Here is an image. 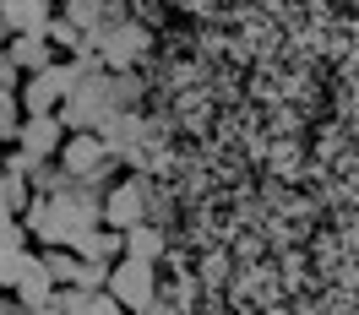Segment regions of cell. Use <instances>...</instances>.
Here are the masks:
<instances>
[{
	"label": "cell",
	"mask_w": 359,
	"mask_h": 315,
	"mask_svg": "<svg viewBox=\"0 0 359 315\" xmlns=\"http://www.w3.org/2000/svg\"><path fill=\"white\" fill-rule=\"evenodd\" d=\"M109 114H114V104H109V71H88V76L71 88V98L60 104V125H66L71 136H82V131H98Z\"/></svg>",
	"instance_id": "cell-1"
},
{
	"label": "cell",
	"mask_w": 359,
	"mask_h": 315,
	"mask_svg": "<svg viewBox=\"0 0 359 315\" xmlns=\"http://www.w3.org/2000/svg\"><path fill=\"white\" fill-rule=\"evenodd\" d=\"M153 185H147V174H131V180H114L109 190H104V223L114 228V234H131V228L153 223Z\"/></svg>",
	"instance_id": "cell-2"
},
{
	"label": "cell",
	"mask_w": 359,
	"mask_h": 315,
	"mask_svg": "<svg viewBox=\"0 0 359 315\" xmlns=\"http://www.w3.org/2000/svg\"><path fill=\"white\" fill-rule=\"evenodd\" d=\"M55 163L66 169V180H71V185H93V190H98V185L114 174V153L104 147V136H98V131L71 136V141H66V153L55 158Z\"/></svg>",
	"instance_id": "cell-3"
},
{
	"label": "cell",
	"mask_w": 359,
	"mask_h": 315,
	"mask_svg": "<svg viewBox=\"0 0 359 315\" xmlns=\"http://www.w3.org/2000/svg\"><path fill=\"white\" fill-rule=\"evenodd\" d=\"M109 293L126 315H142L158 304V267H142V261H120L109 272Z\"/></svg>",
	"instance_id": "cell-4"
},
{
	"label": "cell",
	"mask_w": 359,
	"mask_h": 315,
	"mask_svg": "<svg viewBox=\"0 0 359 315\" xmlns=\"http://www.w3.org/2000/svg\"><path fill=\"white\" fill-rule=\"evenodd\" d=\"M142 55H147V27L131 22V17L98 33V60H104V71H109V76L136 71V60H142Z\"/></svg>",
	"instance_id": "cell-5"
},
{
	"label": "cell",
	"mask_w": 359,
	"mask_h": 315,
	"mask_svg": "<svg viewBox=\"0 0 359 315\" xmlns=\"http://www.w3.org/2000/svg\"><path fill=\"white\" fill-rule=\"evenodd\" d=\"M71 131L60 125V114H22V131H17V153L33 163H55L66 153Z\"/></svg>",
	"instance_id": "cell-6"
},
{
	"label": "cell",
	"mask_w": 359,
	"mask_h": 315,
	"mask_svg": "<svg viewBox=\"0 0 359 315\" xmlns=\"http://www.w3.org/2000/svg\"><path fill=\"white\" fill-rule=\"evenodd\" d=\"M55 6L49 0H6L0 6V22L11 27V38H49V27H55Z\"/></svg>",
	"instance_id": "cell-7"
},
{
	"label": "cell",
	"mask_w": 359,
	"mask_h": 315,
	"mask_svg": "<svg viewBox=\"0 0 359 315\" xmlns=\"http://www.w3.org/2000/svg\"><path fill=\"white\" fill-rule=\"evenodd\" d=\"M11 299H17V310H49V304L60 299V283L49 277L44 255H39L33 267H27V277H22V283H17V293H11Z\"/></svg>",
	"instance_id": "cell-8"
},
{
	"label": "cell",
	"mask_w": 359,
	"mask_h": 315,
	"mask_svg": "<svg viewBox=\"0 0 359 315\" xmlns=\"http://www.w3.org/2000/svg\"><path fill=\"white\" fill-rule=\"evenodd\" d=\"M76 255L93 261V267H120V261H126V234H114L109 223H98L93 234L76 239Z\"/></svg>",
	"instance_id": "cell-9"
},
{
	"label": "cell",
	"mask_w": 359,
	"mask_h": 315,
	"mask_svg": "<svg viewBox=\"0 0 359 315\" xmlns=\"http://www.w3.org/2000/svg\"><path fill=\"white\" fill-rule=\"evenodd\" d=\"M98 136H104V147H109L114 158H131L136 163V147H142V120H136V114H109V120L98 125Z\"/></svg>",
	"instance_id": "cell-10"
},
{
	"label": "cell",
	"mask_w": 359,
	"mask_h": 315,
	"mask_svg": "<svg viewBox=\"0 0 359 315\" xmlns=\"http://www.w3.org/2000/svg\"><path fill=\"white\" fill-rule=\"evenodd\" d=\"M6 55L17 60V71H22V76H39V71H55V66H60L49 38H11V49H6Z\"/></svg>",
	"instance_id": "cell-11"
},
{
	"label": "cell",
	"mask_w": 359,
	"mask_h": 315,
	"mask_svg": "<svg viewBox=\"0 0 359 315\" xmlns=\"http://www.w3.org/2000/svg\"><path fill=\"white\" fill-rule=\"evenodd\" d=\"M55 310L60 315H126L114 304V293H82V288H60Z\"/></svg>",
	"instance_id": "cell-12"
},
{
	"label": "cell",
	"mask_w": 359,
	"mask_h": 315,
	"mask_svg": "<svg viewBox=\"0 0 359 315\" xmlns=\"http://www.w3.org/2000/svg\"><path fill=\"white\" fill-rule=\"evenodd\" d=\"M158 255H163V228L158 223H142L126 234V261H142V267H158Z\"/></svg>",
	"instance_id": "cell-13"
},
{
	"label": "cell",
	"mask_w": 359,
	"mask_h": 315,
	"mask_svg": "<svg viewBox=\"0 0 359 315\" xmlns=\"http://www.w3.org/2000/svg\"><path fill=\"white\" fill-rule=\"evenodd\" d=\"M109 104H114V114H136V104H142V82H136V71L109 76Z\"/></svg>",
	"instance_id": "cell-14"
},
{
	"label": "cell",
	"mask_w": 359,
	"mask_h": 315,
	"mask_svg": "<svg viewBox=\"0 0 359 315\" xmlns=\"http://www.w3.org/2000/svg\"><path fill=\"white\" fill-rule=\"evenodd\" d=\"M44 267H49V277H55L60 288H76V277H82V255H76V250H44Z\"/></svg>",
	"instance_id": "cell-15"
},
{
	"label": "cell",
	"mask_w": 359,
	"mask_h": 315,
	"mask_svg": "<svg viewBox=\"0 0 359 315\" xmlns=\"http://www.w3.org/2000/svg\"><path fill=\"white\" fill-rule=\"evenodd\" d=\"M49 44H55V49H71V55H76V49L88 44V38H82V33L66 22V11H60V17H55V27H49Z\"/></svg>",
	"instance_id": "cell-16"
},
{
	"label": "cell",
	"mask_w": 359,
	"mask_h": 315,
	"mask_svg": "<svg viewBox=\"0 0 359 315\" xmlns=\"http://www.w3.org/2000/svg\"><path fill=\"white\" fill-rule=\"evenodd\" d=\"M22 71H17V60H11V55H0V92H17V98H22Z\"/></svg>",
	"instance_id": "cell-17"
},
{
	"label": "cell",
	"mask_w": 359,
	"mask_h": 315,
	"mask_svg": "<svg viewBox=\"0 0 359 315\" xmlns=\"http://www.w3.org/2000/svg\"><path fill=\"white\" fill-rule=\"evenodd\" d=\"M27 239H33V234H27L22 223H11L6 234H0V255H6V250H27Z\"/></svg>",
	"instance_id": "cell-18"
},
{
	"label": "cell",
	"mask_w": 359,
	"mask_h": 315,
	"mask_svg": "<svg viewBox=\"0 0 359 315\" xmlns=\"http://www.w3.org/2000/svg\"><path fill=\"white\" fill-rule=\"evenodd\" d=\"M0 315H22V310H17V299H11V293H0Z\"/></svg>",
	"instance_id": "cell-19"
},
{
	"label": "cell",
	"mask_w": 359,
	"mask_h": 315,
	"mask_svg": "<svg viewBox=\"0 0 359 315\" xmlns=\"http://www.w3.org/2000/svg\"><path fill=\"white\" fill-rule=\"evenodd\" d=\"M6 49H11V27L0 22V55H6Z\"/></svg>",
	"instance_id": "cell-20"
},
{
	"label": "cell",
	"mask_w": 359,
	"mask_h": 315,
	"mask_svg": "<svg viewBox=\"0 0 359 315\" xmlns=\"http://www.w3.org/2000/svg\"><path fill=\"white\" fill-rule=\"evenodd\" d=\"M142 315H175V310H163V304H153V310H142Z\"/></svg>",
	"instance_id": "cell-21"
},
{
	"label": "cell",
	"mask_w": 359,
	"mask_h": 315,
	"mask_svg": "<svg viewBox=\"0 0 359 315\" xmlns=\"http://www.w3.org/2000/svg\"><path fill=\"white\" fill-rule=\"evenodd\" d=\"M22 315H60V310H55V304H49V310H22Z\"/></svg>",
	"instance_id": "cell-22"
}]
</instances>
